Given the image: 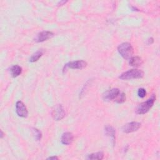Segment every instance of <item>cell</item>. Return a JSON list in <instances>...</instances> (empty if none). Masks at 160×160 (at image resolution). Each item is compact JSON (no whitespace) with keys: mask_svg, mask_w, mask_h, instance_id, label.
I'll return each mask as SVG.
<instances>
[{"mask_svg":"<svg viewBox=\"0 0 160 160\" xmlns=\"http://www.w3.org/2000/svg\"><path fill=\"white\" fill-rule=\"evenodd\" d=\"M126 101V95L124 92H121L119 93V94L118 96V97L116 98V99L114 100V101H116L118 103H122Z\"/></svg>","mask_w":160,"mask_h":160,"instance_id":"16","label":"cell"},{"mask_svg":"<svg viewBox=\"0 0 160 160\" xmlns=\"http://www.w3.org/2000/svg\"><path fill=\"white\" fill-rule=\"evenodd\" d=\"M144 76V72L140 69H132L124 72L119 76V78L123 80H129L132 79H139Z\"/></svg>","mask_w":160,"mask_h":160,"instance_id":"2","label":"cell"},{"mask_svg":"<svg viewBox=\"0 0 160 160\" xmlns=\"http://www.w3.org/2000/svg\"><path fill=\"white\" fill-rule=\"evenodd\" d=\"M16 111L17 114L21 118H26L28 115V111L26 106L21 101H18L16 102Z\"/></svg>","mask_w":160,"mask_h":160,"instance_id":"7","label":"cell"},{"mask_svg":"<svg viewBox=\"0 0 160 160\" xmlns=\"http://www.w3.org/2000/svg\"><path fill=\"white\" fill-rule=\"evenodd\" d=\"M87 66V62L83 60H78L74 61H71L65 64L64 68H70L74 69H82L86 68Z\"/></svg>","mask_w":160,"mask_h":160,"instance_id":"6","label":"cell"},{"mask_svg":"<svg viewBox=\"0 0 160 160\" xmlns=\"http://www.w3.org/2000/svg\"><path fill=\"white\" fill-rule=\"evenodd\" d=\"M54 36V34L51 31H42L38 34L35 41L38 42H43L46 41L50 38H51Z\"/></svg>","mask_w":160,"mask_h":160,"instance_id":"9","label":"cell"},{"mask_svg":"<svg viewBox=\"0 0 160 160\" xmlns=\"http://www.w3.org/2000/svg\"><path fill=\"white\" fill-rule=\"evenodd\" d=\"M153 42H154V39H153L152 38H150L147 40V44H151L153 43Z\"/></svg>","mask_w":160,"mask_h":160,"instance_id":"19","label":"cell"},{"mask_svg":"<svg viewBox=\"0 0 160 160\" xmlns=\"http://www.w3.org/2000/svg\"><path fill=\"white\" fill-rule=\"evenodd\" d=\"M156 97L154 95H152L150 98H149L146 101L142 102L138 105L136 109V112L139 114H144L148 112L149 109L152 107Z\"/></svg>","mask_w":160,"mask_h":160,"instance_id":"3","label":"cell"},{"mask_svg":"<svg viewBox=\"0 0 160 160\" xmlns=\"http://www.w3.org/2000/svg\"><path fill=\"white\" fill-rule=\"evenodd\" d=\"M65 111L61 104L56 105L52 111V116L54 120L60 121L65 116Z\"/></svg>","mask_w":160,"mask_h":160,"instance_id":"4","label":"cell"},{"mask_svg":"<svg viewBox=\"0 0 160 160\" xmlns=\"http://www.w3.org/2000/svg\"><path fill=\"white\" fill-rule=\"evenodd\" d=\"M32 132H33V134H34L36 139L37 141H40L42 138L41 132L37 128H32Z\"/></svg>","mask_w":160,"mask_h":160,"instance_id":"17","label":"cell"},{"mask_svg":"<svg viewBox=\"0 0 160 160\" xmlns=\"http://www.w3.org/2000/svg\"><path fill=\"white\" fill-rule=\"evenodd\" d=\"M138 95L139 97L143 98L146 95V91L144 88H139L138 91Z\"/></svg>","mask_w":160,"mask_h":160,"instance_id":"18","label":"cell"},{"mask_svg":"<svg viewBox=\"0 0 160 160\" xmlns=\"http://www.w3.org/2000/svg\"><path fill=\"white\" fill-rule=\"evenodd\" d=\"M118 51L124 59H130L134 52V49L131 44L129 42H122L118 47Z\"/></svg>","mask_w":160,"mask_h":160,"instance_id":"1","label":"cell"},{"mask_svg":"<svg viewBox=\"0 0 160 160\" xmlns=\"http://www.w3.org/2000/svg\"><path fill=\"white\" fill-rule=\"evenodd\" d=\"M42 54H43V52H42V51H38L36 52L29 58V61L31 62H34L37 61L42 56Z\"/></svg>","mask_w":160,"mask_h":160,"instance_id":"15","label":"cell"},{"mask_svg":"<svg viewBox=\"0 0 160 160\" xmlns=\"http://www.w3.org/2000/svg\"><path fill=\"white\" fill-rule=\"evenodd\" d=\"M1 138H3V132L2 131H1Z\"/></svg>","mask_w":160,"mask_h":160,"instance_id":"22","label":"cell"},{"mask_svg":"<svg viewBox=\"0 0 160 160\" xmlns=\"http://www.w3.org/2000/svg\"><path fill=\"white\" fill-rule=\"evenodd\" d=\"M104 158V154L102 152H96L92 154H90L88 156V159H98L101 160Z\"/></svg>","mask_w":160,"mask_h":160,"instance_id":"14","label":"cell"},{"mask_svg":"<svg viewBox=\"0 0 160 160\" xmlns=\"http://www.w3.org/2000/svg\"><path fill=\"white\" fill-rule=\"evenodd\" d=\"M66 2H67V1H60V2L58 3V5H59V6H62V5H63L64 4H65Z\"/></svg>","mask_w":160,"mask_h":160,"instance_id":"21","label":"cell"},{"mask_svg":"<svg viewBox=\"0 0 160 160\" xmlns=\"http://www.w3.org/2000/svg\"><path fill=\"white\" fill-rule=\"evenodd\" d=\"M105 133L108 136H109L112 141V144L114 145L115 142V139H116V130L115 129L110 126V125H106L104 128Z\"/></svg>","mask_w":160,"mask_h":160,"instance_id":"11","label":"cell"},{"mask_svg":"<svg viewBox=\"0 0 160 160\" xmlns=\"http://www.w3.org/2000/svg\"><path fill=\"white\" fill-rule=\"evenodd\" d=\"M73 139H74V136L72 132H66L62 134L61 141L63 144L69 145L72 142Z\"/></svg>","mask_w":160,"mask_h":160,"instance_id":"10","label":"cell"},{"mask_svg":"<svg viewBox=\"0 0 160 160\" xmlns=\"http://www.w3.org/2000/svg\"><path fill=\"white\" fill-rule=\"evenodd\" d=\"M10 72L13 78H16L22 72V68L18 65H14L10 68Z\"/></svg>","mask_w":160,"mask_h":160,"instance_id":"12","label":"cell"},{"mask_svg":"<svg viewBox=\"0 0 160 160\" xmlns=\"http://www.w3.org/2000/svg\"><path fill=\"white\" fill-rule=\"evenodd\" d=\"M48 159H58V158L57 156H51L49 157Z\"/></svg>","mask_w":160,"mask_h":160,"instance_id":"20","label":"cell"},{"mask_svg":"<svg viewBox=\"0 0 160 160\" xmlns=\"http://www.w3.org/2000/svg\"><path fill=\"white\" fill-rule=\"evenodd\" d=\"M120 91L118 88H113L106 91L103 95V99L104 101H112L115 100L118 96L119 94Z\"/></svg>","mask_w":160,"mask_h":160,"instance_id":"8","label":"cell"},{"mask_svg":"<svg viewBox=\"0 0 160 160\" xmlns=\"http://www.w3.org/2000/svg\"><path fill=\"white\" fill-rule=\"evenodd\" d=\"M129 63L131 66L138 67L142 64V60L139 56H133L129 59Z\"/></svg>","mask_w":160,"mask_h":160,"instance_id":"13","label":"cell"},{"mask_svg":"<svg viewBox=\"0 0 160 160\" xmlns=\"http://www.w3.org/2000/svg\"><path fill=\"white\" fill-rule=\"evenodd\" d=\"M141 126V124L140 122L133 121L124 124L122 128V130L125 133H130L138 131Z\"/></svg>","mask_w":160,"mask_h":160,"instance_id":"5","label":"cell"}]
</instances>
